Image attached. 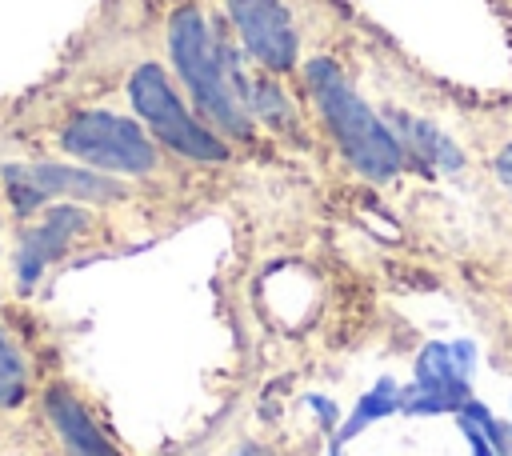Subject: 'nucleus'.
Listing matches in <instances>:
<instances>
[{
  "label": "nucleus",
  "instance_id": "nucleus-1",
  "mask_svg": "<svg viewBox=\"0 0 512 456\" xmlns=\"http://www.w3.org/2000/svg\"><path fill=\"white\" fill-rule=\"evenodd\" d=\"M296 88H300V100L308 108L312 132L360 180L388 188L412 172L404 144L396 140V132L388 128L380 108L360 92V84L352 80L340 52H332L328 44L312 48L296 72Z\"/></svg>",
  "mask_w": 512,
  "mask_h": 456
},
{
  "label": "nucleus",
  "instance_id": "nucleus-2",
  "mask_svg": "<svg viewBox=\"0 0 512 456\" xmlns=\"http://www.w3.org/2000/svg\"><path fill=\"white\" fill-rule=\"evenodd\" d=\"M148 240L156 236L124 216L72 200H52L28 220H16L8 228V264H4L8 296L16 304H32L60 272L88 260L132 252Z\"/></svg>",
  "mask_w": 512,
  "mask_h": 456
},
{
  "label": "nucleus",
  "instance_id": "nucleus-3",
  "mask_svg": "<svg viewBox=\"0 0 512 456\" xmlns=\"http://www.w3.org/2000/svg\"><path fill=\"white\" fill-rule=\"evenodd\" d=\"M36 148L76 160L84 168L132 180V184H140L164 200H176V204H188L192 188H196L192 168H184L172 152H164L132 112H120L108 104L64 108L48 124V132Z\"/></svg>",
  "mask_w": 512,
  "mask_h": 456
},
{
  "label": "nucleus",
  "instance_id": "nucleus-4",
  "mask_svg": "<svg viewBox=\"0 0 512 456\" xmlns=\"http://www.w3.org/2000/svg\"><path fill=\"white\" fill-rule=\"evenodd\" d=\"M164 64L176 76L188 104L240 152L268 156V136L244 112L228 68H224V28L220 12L204 0H172L164 12Z\"/></svg>",
  "mask_w": 512,
  "mask_h": 456
},
{
  "label": "nucleus",
  "instance_id": "nucleus-5",
  "mask_svg": "<svg viewBox=\"0 0 512 456\" xmlns=\"http://www.w3.org/2000/svg\"><path fill=\"white\" fill-rule=\"evenodd\" d=\"M124 100H128V112L152 132V140L164 152H172L184 168L216 172L240 160V152L188 104V96L180 92L164 60L156 56L132 60L124 72Z\"/></svg>",
  "mask_w": 512,
  "mask_h": 456
},
{
  "label": "nucleus",
  "instance_id": "nucleus-6",
  "mask_svg": "<svg viewBox=\"0 0 512 456\" xmlns=\"http://www.w3.org/2000/svg\"><path fill=\"white\" fill-rule=\"evenodd\" d=\"M20 424H28L40 436L48 456H128L120 448L100 400L64 364H56L44 376V384Z\"/></svg>",
  "mask_w": 512,
  "mask_h": 456
},
{
  "label": "nucleus",
  "instance_id": "nucleus-7",
  "mask_svg": "<svg viewBox=\"0 0 512 456\" xmlns=\"http://www.w3.org/2000/svg\"><path fill=\"white\" fill-rule=\"evenodd\" d=\"M216 8L228 32L236 36L240 52L284 80H296L304 56L320 48L312 40L308 0H220Z\"/></svg>",
  "mask_w": 512,
  "mask_h": 456
},
{
  "label": "nucleus",
  "instance_id": "nucleus-8",
  "mask_svg": "<svg viewBox=\"0 0 512 456\" xmlns=\"http://www.w3.org/2000/svg\"><path fill=\"white\" fill-rule=\"evenodd\" d=\"M52 340L32 304L0 308V424L28 416L44 376L56 368Z\"/></svg>",
  "mask_w": 512,
  "mask_h": 456
},
{
  "label": "nucleus",
  "instance_id": "nucleus-9",
  "mask_svg": "<svg viewBox=\"0 0 512 456\" xmlns=\"http://www.w3.org/2000/svg\"><path fill=\"white\" fill-rule=\"evenodd\" d=\"M400 400H404V384H396L392 376H380L360 400H356V408L340 420V428H332V440H328V456H340L344 452V444L352 440V436H360L372 420H384V416H400Z\"/></svg>",
  "mask_w": 512,
  "mask_h": 456
},
{
  "label": "nucleus",
  "instance_id": "nucleus-10",
  "mask_svg": "<svg viewBox=\"0 0 512 456\" xmlns=\"http://www.w3.org/2000/svg\"><path fill=\"white\" fill-rule=\"evenodd\" d=\"M484 160H488V172L496 176V184L512 196V128H504V132H496V136H492V144H488Z\"/></svg>",
  "mask_w": 512,
  "mask_h": 456
},
{
  "label": "nucleus",
  "instance_id": "nucleus-11",
  "mask_svg": "<svg viewBox=\"0 0 512 456\" xmlns=\"http://www.w3.org/2000/svg\"><path fill=\"white\" fill-rule=\"evenodd\" d=\"M8 212H4V204H0V308H12L16 300L8 296V280H4V264H8Z\"/></svg>",
  "mask_w": 512,
  "mask_h": 456
},
{
  "label": "nucleus",
  "instance_id": "nucleus-12",
  "mask_svg": "<svg viewBox=\"0 0 512 456\" xmlns=\"http://www.w3.org/2000/svg\"><path fill=\"white\" fill-rule=\"evenodd\" d=\"M456 424H460V432H464V440H468V448H472V456H496V448L488 444V436L472 424V420H464V416H456Z\"/></svg>",
  "mask_w": 512,
  "mask_h": 456
},
{
  "label": "nucleus",
  "instance_id": "nucleus-13",
  "mask_svg": "<svg viewBox=\"0 0 512 456\" xmlns=\"http://www.w3.org/2000/svg\"><path fill=\"white\" fill-rule=\"evenodd\" d=\"M228 456H268V448H260V444H240V448H232Z\"/></svg>",
  "mask_w": 512,
  "mask_h": 456
}]
</instances>
